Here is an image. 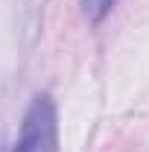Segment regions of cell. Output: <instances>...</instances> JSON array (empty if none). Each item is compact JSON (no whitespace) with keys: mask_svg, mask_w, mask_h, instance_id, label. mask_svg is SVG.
<instances>
[{"mask_svg":"<svg viewBox=\"0 0 149 152\" xmlns=\"http://www.w3.org/2000/svg\"><path fill=\"white\" fill-rule=\"evenodd\" d=\"M12 152H61L58 149V108L47 91L29 99Z\"/></svg>","mask_w":149,"mask_h":152,"instance_id":"obj_1","label":"cell"},{"mask_svg":"<svg viewBox=\"0 0 149 152\" xmlns=\"http://www.w3.org/2000/svg\"><path fill=\"white\" fill-rule=\"evenodd\" d=\"M114 3L117 0H79L82 15L88 18V23H102V20L108 18V12L114 9Z\"/></svg>","mask_w":149,"mask_h":152,"instance_id":"obj_2","label":"cell"}]
</instances>
